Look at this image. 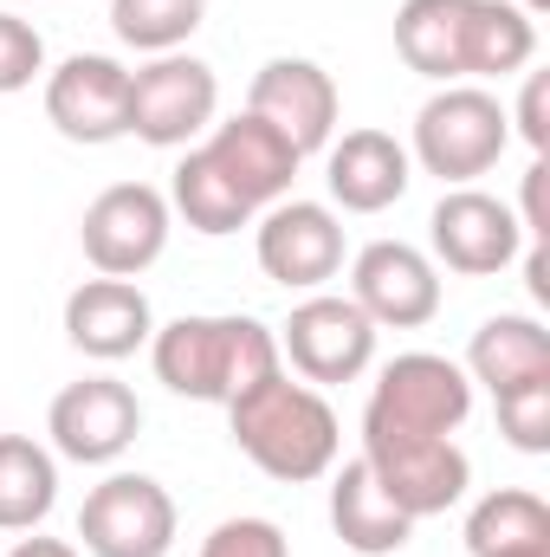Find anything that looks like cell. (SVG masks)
Here are the masks:
<instances>
[{
    "mask_svg": "<svg viewBox=\"0 0 550 557\" xmlns=\"http://www.w3.org/2000/svg\"><path fill=\"white\" fill-rule=\"evenodd\" d=\"M427 240H434V260L460 278H492L525 253L518 214L486 188H447L427 214Z\"/></svg>",
    "mask_w": 550,
    "mask_h": 557,
    "instance_id": "obj_11",
    "label": "cell"
},
{
    "mask_svg": "<svg viewBox=\"0 0 550 557\" xmlns=\"http://www.w3.org/2000/svg\"><path fill=\"white\" fill-rule=\"evenodd\" d=\"M59 506V460L33 434H0V532H39Z\"/></svg>",
    "mask_w": 550,
    "mask_h": 557,
    "instance_id": "obj_23",
    "label": "cell"
},
{
    "mask_svg": "<svg viewBox=\"0 0 550 557\" xmlns=\"http://www.w3.org/2000/svg\"><path fill=\"white\" fill-rule=\"evenodd\" d=\"M466 376L486 383L492 396L525 383V376H550V331L532 311H499L473 331L466 344Z\"/></svg>",
    "mask_w": 550,
    "mask_h": 557,
    "instance_id": "obj_21",
    "label": "cell"
},
{
    "mask_svg": "<svg viewBox=\"0 0 550 557\" xmlns=\"http://www.w3.org/2000/svg\"><path fill=\"white\" fill-rule=\"evenodd\" d=\"M330 532L343 539V552H357V557H389L414 539V519L376 486L363 454L343 460L337 480H330Z\"/></svg>",
    "mask_w": 550,
    "mask_h": 557,
    "instance_id": "obj_20",
    "label": "cell"
},
{
    "mask_svg": "<svg viewBox=\"0 0 550 557\" xmlns=\"http://www.w3.org/2000/svg\"><path fill=\"white\" fill-rule=\"evenodd\" d=\"M505 117L518 124V137L545 156V149H550V72H532V78H525V91H518V111H505Z\"/></svg>",
    "mask_w": 550,
    "mask_h": 557,
    "instance_id": "obj_29",
    "label": "cell"
},
{
    "mask_svg": "<svg viewBox=\"0 0 550 557\" xmlns=\"http://www.w3.org/2000/svg\"><path fill=\"white\" fill-rule=\"evenodd\" d=\"M492 409H499V434L518 454H550V376H525V383L499 389Z\"/></svg>",
    "mask_w": 550,
    "mask_h": 557,
    "instance_id": "obj_26",
    "label": "cell"
},
{
    "mask_svg": "<svg viewBox=\"0 0 550 557\" xmlns=\"http://www.w3.org/2000/svg\"><path fill=\"white\" fill-rule=\"evenodd\" d=\"M78 247L104 278H137L162 260L168 247V195L149 182H111L85 221H78Z\"/></svg>",
    "mask_w": 550,
    "mask_h": 557,
    "instance_id": "obj_10",
    "label": "cell"
},
{
    "mask_svg": "<svg viewBox=\"0 0 550 557\" xmlns=\"http://www.w3.org/2000/svg\"><path fill=\"white\" fill-rule=\"evenodd\" d=\"M518 7H525V13H532V20H538V13H545L550 0H518Z\"/></svg>",
    "mask_w": 550,
    "mask_h": 557,
    "instance_id": "obj_31",
    "label": "cell"
},
{
    "mask_svg": "<svg viewBox=\"0 0 550 557\" xmlns=\"http://www.w3.org/2000/svg\"><path fill=\"white\" fill-rule=\"evenodd\" d=\"M65 337L72 350L98 357V363H124L137 357L142 344L155 337V311H149V292L137 278H85L72 298H65Z\"/></svg>",
    "mask_w": 550,
    "mask_h": 557,
    "instance_id": "obj_18",
    "label": "cell"
},
{
    "mask_svg": "<svg viewBox=\"0 0 550 557\" xmlns=\"http://www.w3.org/2000/svg\"><path fill=\"white\" fill-rule=\"evenodd\" d=\"M278 357L311 383V389H330V383H357L370 363H376V324L357 311V298H337V292H311L291 305V318L273 331Z\"/></svg>",
    "mask_w": 550,
    "mask_h": 557,
    "instance_id": "obj_6",
    "label": "cell"
},
{
    "mask_svg": "<svg viewBox=\"0 0 550 557\" xmlns=\"http://www.w3.org/2000/svg\"><path fill=\"white\" fill-rule=\"evenodd\" d=\"M350 298L376 331H421L440 311V267L409 240H370L350 267Z\"/></svg>",
    "mask_w": 550,
    "mask_h": 557,
    "instance_id": "obj_14",
    "label": "cell"
},
{
    "mask_svg": "<svg viewBox=\"0 0 550 557\" xmlns=\"http://www.w3.org/2000/svg\"><path fill=\"white\" fill-rule=\"evenodd\" d=\"M201 557H291V545L273 519H221L201 539Z\"/></svg>",
    "mask_w": 550,
    "mask_h": 557,
    "instance_id": "obj_28",
    "label": "cell"
},
{
    "mask_svg": "<svg viewBox=\"0 0 550 557\" xmlns=\"http://www.w3.org/2000/svg\"><path fill=\"white\" fill-rule=\"evenodd\" d=\"M208 20V0H111V26L124 46H137L149 59L182 52Z\"/></svg>",
    "mask_w": 550,
    "mask_h": 557,
    "instance_id": "obj_25",
    "label": "cell"
},
{
    "mask_svg": "<svg viewBox=\"0 0 550 557\" xmlns=\"http://www.w3.org/2000/svg\"><path fill=\"white\" fill-rule=\"evenodd\" d=\"M149 363H155V383H168L175 396L188 403H234L240 389H253L260 376H273L278 363V337L260 318H175V324H155L149 337Z\"/></svg>",
    "mask_w": 550,
    "mask_h": 557,
    "instance_id": "obj_3",
    "label": "cell"
},
{
    "mask_svg": "<svg viewBox=\"0 0 550 557\" xmlns=\"http://www.w3.org/2000/svg\"><path fill=\"white\" fill-rule=\"evenodd\" d=\"M247 111L266 117L298 156H311V149H324L330 131H337V78L317 59H266L253 72Z\"/></svg>",
    "mask_w": 550,
    "mask_h": 557,
    "instance_id": "obj_16",
    "label": "cell"
},
{
    "mask_svg": "<svg viewBox=\"0 0 550 557\" xmlns=\"http://www.w3.org/2000/svg\"><path fill=\"white\" fill-rule=\"evenodd\" d=\"M201 156L234 182V195L253 208V214H266L273 201L291 195V182H298V149L278 137L266 117H253V111H240V117H227V124H214L208 143H201Z\"/></svg>",
    "mask_w": 550,
    "mask_h": 557,
    "instance_id": "obj_17",
    "label": "cell"
},
{
    "mask_svg": "<svg viewBox=\"0 0 550 557\" xmlns=\"http://www.w3.org/2000/svg\"><path fill=\"white\" fill-rule=\"evenodd\" d=\"M512 143V117L486 85H440L421 111H414V149L427 175H440L447 188H473Z\"/></svg>",
    "mask_w": 550,
    "mask_h": 557,
    "instance_id": "obj_4",
    "label": "cell"
},
{
    "mask_svg": "<svg viewBox=\"0 0 550 557\" xmlns=\"http://www.w3.org/2000/svg\"><path fill=\"white\" fill-rule=\"evenodd\" d=\"M175 525V499L149 473H111L78 506V539L91 557H168Z\"/></svg>",
    "mask_w": 550,
    "mask_h": 557,
    "instance_id": "obj_9",
    "label": "cell"
},
{
    "mask_svg": "<svg viewBox=\"0 0 550 557\" xmlns=\"http://www.w3.org/2000/svg\"><path fill=\"white\" fill-rule=\"evenodd\" d=\"M39 72H46V39H39V26L20 20V13H0V98L26 91Z\"/></svg>",
    "mask_w": 550,
    "mask_h": 557,
    "instance_id": "obj_27",
    "label": "cell"
},
{
    "mask_svg": "<svg viewBox=\"0 0 550 557\" xmlns=\"http://www.w3.org/2000/svg\"><path fill=\"white\" fill-rule=\"evenodd\" d=\"M473 557H550V506L532 486H499L466 512Z\"/></svg>",
    "mask_w": 550,
    "mask_h": 557,
    "instance_id": "obj_22",
    "label": "cell"
},
{
    "mask_svg": "<svg viewBox=\"0 0 550 557\" xmlns=\"http://www.w3.org/2000/svg\"><path fill=\"white\" fill-rule=\"evenodd\" d=\"M227 428H234V447L278 486L324 480L343 447V428H337V409L324 403V389L291 383L285 363L227 403Z\"/></svg>",
    "mask_w": 550,
    "mask_h": 557,
    "instance_id": "obj_2",
    "label": "cell"
},
{
    "mask_svg": "<svg viewBox=\"0 0 550 557\" xmlns=\"http://www.w3.org/2000/svg\"><path fill=\"white\" fill-rule=\"evenodd\" d=\"M260 273L278 278L285 292H317L343 267V221L324 201H273L253 234Z\"/></svg>",
    "mask_w": 550,
    "mask_h": 557,
    "instance_id": "obj_15",
    "label": "cell"
},
{
    "mask_svg": "<svg viewBox=\"0 0 550 557\" xmlns=\"http://www.w3.org/2000/svg\"><path fill=\"white\" fill-rule=\"evenodd\" d=\"M168 208L195 227V234H208V240H221V234H240V227H253V208L234 195V182L201 156V143H188V156L175 162V182H168Z\"/></svg>",
    "mask_w": 550,
    "mask_h": 557,
    "instance_id": "obj_24",
    "label": "cell"
},
{
    "mask_svg": "<svg viewBox=\"0 0 550 557\" xmlns=\"http://www.w3.org/2000/svg\"><path fill=\"white\" fill-rule=\"evenodd\" d=\"M46 124L85 149L130 137V72L104 52H72L59 72H46Z\"/></svg>",
    "mask_w": 550,
    "mask_h": 557,
    "instance_id": "obj_13",
    "label": "cell"
},
{
    "mask_svg": "<svg viewBox=\"0 0 550 557\" xmlns=\"http://www.w3.org/2000/svg\"><path fill=\"white\" fill-rule=\"evenodd\" d=\"M363 467L376 473V486L414 525L460 506L466 486H473V460L453 434H370L363 428Z\"/></svg>",
    "mask_w": 550,
    "mask_h": 557,
    "instance_id": "obj_7",
    "label": "cell"
},
{
    "mask_svg": "<svg viewBox=\"0 0 550 557\" xmlns=\"http://www.w3.org/2000/svg\"><path fill=\"white\" fill-rule=\"evenodd\" d=\"M324 149H330L324 182L343 214H383L409 195L414 162L389 131H343V143H324Z\"/></svg>",
    "mask_w": 550,
    "mask_h": 557,
    "instance_id": "obj_19",
    "label": "cell"
},
{
    "mask_svg": "<svg viewBox=\"0 0 550 557\" xmlns=\"http://www.w3.org/2000/svg\"><path fill=\"white\" fill-rule=\"evenodd\" d=\"M473 416V376L453 357L409 350L396 363H383L363 428L370 434H460Z\"/></svg>",
    "mask_w": 550,
    "mask_h": 557,
    "instance_id": "obj_5",
    "label": "cell"
},
{
    "mask_svg": "<svg viewBox=\"0 0 550 557\" xmlns=\"http://www.w3.org/2000/svg\"><path fill=\"white\" fill-rule=\"evenodd\" d=\"M221 111V78L195 52H162L130 72V137L149 149H188Z\"/></svg>",
    "mask_w": 550,
    "mask_h": 557,
    "instance_id": "obj_8",
    "label": "cell"
},
{
    "mask_svg": "<svg viewBox=\"0 0 550 557\" xmlns=\"http://www.w3.org/2000/svg\"><path fill=\"white\" fill-rule=\"evenodd\" d=\"M396 52L434 85L512 78L538 52V20L518 0H402Z\"/></svg>",
    "mask_w": 550,
    "mask_h": 557,
    "instance_id": "obj_1",
    "label": "cell"
},
{
    "mask_svg": "<svg viewBox=\"0 0 550 557\" xmlns=\"http://www.w3.org/2000/svg\"><path fill=\"white\" fill-rule=\"evenodd\" d=\"M46 434H52V454L78 460V467H111L142 434V403L117 376H85V383H65L52 396Z\"/></svg>",
    "mask_w": 550,
    "mask_h": 557,
    "instance_id": "obj_12",
    "label": "cell"
},
{
    "mask_svg": "<svg viewBox=\"0 0 550 557\" xmlns=\"http://www.w3.org/2000/svg\"><path fill=\"white\" fill-rule=\"evenodd\" d=\"M7 557H78V545H65V539H20Z\"/></svg>",
    "mask_w": 550,
    "mask_h": 557,
    "instance_id": "obj_30",
    "label": "cell"
}]
</instances>
